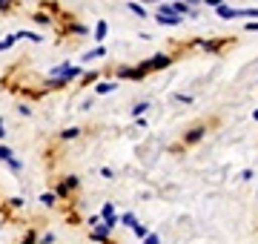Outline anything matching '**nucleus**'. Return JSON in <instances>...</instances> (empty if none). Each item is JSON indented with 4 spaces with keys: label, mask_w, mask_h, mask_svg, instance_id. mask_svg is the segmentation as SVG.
<instances>
[{
    "label": "nucleus",
    "mask_w": 258,
    "mask_h": 244,
    "mask_svg": "<svg viewBox=\"0 0 258 244\" xmlns=\"http://www.w3.org/2000/svg\"><path fill=\"white\" fill-rule=\"evenodd\" d=\"M52 241H55V233H46L43 238H40V244H52Z\"/></svg>",
    "instance_id": "25"
},
{
    "label": "nucleus",
    "mask_w": 258,
    "mask_h": 244,
    "mask_svg": "<svg viewBox=\"0 0 258 244\" xmlns=\"http://www.w3.org/2000/svg\"><path fill=\"white\" fill-rule=\"evenodd\" d=\"M169 64H172V60L166 55H155L152 60H147V66H141V69H144V72H147V69H166Z\"/></svg>",
    "instance_id": "6"
},
{
    "label": "nucleus",
    "mask_w": 258,
    "mask_h": 244,
    "mask_svg": "<svg viewBox=\"0 0 258 244\" xmlns=\"http://www.w3.org/2000/svg\"><path fill=\"white\" fill-rule=\"evenodd\" d=\"M115 89H118L115 81H101V84L95 86V92H98V95H109V92H115Z\"/></svg>",
    "instance_id": "10"
},
{
    "label": "nucleus",
    "mask_w": 258,
    "mask_h": 244,
    "mask_svg": "<svg viewBox=\"0 0 258 244\" xmlns=\"http://www.w3.org/2000/svg\"><path fill=\"white\" fill-rule=\"evenodd\" d=\"M15 40H18V35H9V38H3V40H0V52L12 49V46H15Z\"/></svg>",
    "instance_id": "14"
},
{
    "label": "nucleus",
    "mask_w": 258,
    "mask_h": 244,
    "mask_svg": "<svg viewBox=\"0 0 258 244\" xmlns=\"http://www.w3.org/2000/svg\"><path fill=\"white\" fill-rule=\"evenodd\" d=\"M161 241V235H155V233H149L147 238H144V244H158Z\"/></svg>",
    "instance_id": "22"
},
{
    "label": "nucleus",
    "mask_w": 258,
    "mask_h": 244,
    "mask_svg": "<svg viewBox=\"0 0 258 244\" xmlns=\"http://www.w3.org/2000/svg\"><path fill=\"white\" fill-rule=\"evenodd\" d=\"M247 29H249V32H255V29H258V20H249V23H247Z\"/></svg>",
    "instance_id": "27"
},
{
    "label": "nucleus",
    "mask_w": 258,
    "mask_h": 244,
    "mask_svg": "<svg viewBox=\"0 0 258 244\" xmlns=\"http://www.w3.org/2000/svg\"><path fill=\"white\" fill-rule=\"evenodd\" d=\"M252 121H258V109H255V112H252Z\"/></svg>",
    "instance_id": "30"
},
{
    "label": "nucleus",
    "mask_w": 258,
    "mask_h": 244,
    "mask_svg": "<svg viewBox=\"0 0 258 244\" xmlns=\"http://www.w3.org/2000/svg\"><path fill=\"white\" fill-rule=\"evenodd\" d=\"M161 12H169V15H175V18H195V9L184 0H172V3H161L158 6Z\"/></svg>",
    "instance_id": "1"
},
{
    "label": "nucleus",
    "mask_w": 258,
    "mask_h": 244,
    "mask_svg": "<svg viewBox=\"0 0 258 244\" xmlns=\"http://www.w3.org/2000/svg\"><path fill=\"white\" fill-rule=\"evenodd\" d=\"M18 40H35V43H43V38L35 35V32H18Z\"/></svg>",
    "instance_id": "12"
},
{
    "label": "nucleus",
    "mask_w": 258,
    "mask_h": 244,
    "mask_svg": "<svg viewBox=\"0 0 258 244\" xmlns=\"http://www.w3.org/2000/svg\"><path fill=\"white\" fill-rule=\"evenodd\" d=\"M12 6V0H0V12H6Z\"/></svg>",
    "instance_id": "26"
},
{
    "label": "nucleus",
    "mask_w": 258,
    "mask_h": 244,
    "mask_svg": "<svg viewBox=\"0 0 258 244\" xmlns=\"http://www.w3.org/2000/svg\"><path fill=\"white\" fill-rule=\"evenodd\" d=\"M204 3H207V6H212V9H218V6H224V3H227V0H204Z\"/></svg>",
    "instance_id": "24"
},
{
    "label": "nucleus",
    "mask_w": 258,
    "mask_h": 244,
    "mask_svg": "<svg viewBox=\"0 0 258 244\" xmlns=\"http://www.w3.org/2000/svg\"><path fill=\"white\" fill-rule=\"evenodd\" d=\"M0 161H3V164H6L12 172H20V169H23V164L15 158V152H12L9 147H3V144H0Z\"/></svg>",
    "instance_id": "4"
},
{
    "label": "nucleus",
    "mask_w": 258,
    "mask_h": 244,
    "mask_svg": "<svg viewBox=\"0 0 258 244\" xmlns=\"http://www.w3.org/2000/svg\"><path fill=\"white\" fill-rule=\"evenodd\" d=\"M109 233H112V230H109L106 224H98V227L92 230V238H95V241H106V235H109Z\"/></svg>",
    "instance_id": "11"
},
{
    "label": "nucleus",
    "mask_w": 258,
    "mask_h": 244,
    "mask_svg": "<svg viewBox=\"0 0 258 244\" xmlns=\"http://www.w3.org/2000/svg\"><path fill=\"white\" fill-rule=\"evenodd\" d=\"M144 75H147L144 69H129V66H120V69H118V78H132V81H141Z\"/></svg>",
    "instance_id": "7"
},
{
    "label": "nucleus",
    "mask_w": 258,
    "mask_h": 244,
    "mask_svg": "<svg viewBox=\"0 0 258 244\" xmlns=\"http://www.w3.org/2000/svg\"><path fill=\"white\" fill-rule=\"evenodd\" d=\"M132 233L138 235V238H147V235H149V230H147L144 224H135V227H132Z\"/></svg>",
    "instance_id": "19"
},
{
    "label": "nucleus",
    "mask_w": 258,
    "mask_h": 244,
    "mask_svg": "<svg viewBox=\"0 0 258 244\" xmlns=\"http://www.w3.org/2000/svg\"><path fill=\"white\" fill-rule=\"evenodd\" d=\"M155 20H158V26H181L184 23V18H175V15H169V12H155Z\"/></svg>",
    "instance_id": "5"
},
{
    "label": "nucleus",
    "mask_w": 258,
    "mask_h": 244,
    "mask_svg": "<svg viewBox=\"0 0 258 244\" xmlns=\"http://www.w3.org/2000/svg\"><path fill=\"white\" fill-rule=\"evenodd\" d=\"M3 135H6V124H3V118H0V141H3Z\"/></svg>",
    "instance_id": "28"
},
{
    "label": "nucleus",
    "mask_w": 258,
    "mask_h": 244,
    "mask_svg": "<svg viewBox=\"0 0 258 244\" xmlns=\"http://www.w3.org/2000/svg\"><path fill=\"white\" fill-rule=\"evenodd\" d=\"M215 15L221 20H232V18H258V9H232V6H218L215 9Z\"/></svg>",
    "instance_id": "2"
},
{
    "label": "nucleus",
    "mask_w": 258,
    "mask_h": 244,
    "mask_svg": "<svg viewBox=\"0 0 258 244\" xmlns=\"http://www.w3.org/2000/svg\"><path fill=\"white\" fill-rule=\"evenodd\" d=\"M126 9L132 12V15H138V20H147V18H149V15H147V9L141 6L138 0H129V3H126Z\"/></svg>",
    "instance_id": "9"
},
{
    "label": "nucleus",
    "mask_w": 258,
    "mask_h": 244,
    "mask_svg": "<svg viewBox=\"0 0 258 244\" xmlns=\"http://www.w3.org/2000/svg\"><path fill=\"white\" fill-rule=\"evenodd\" d=\"M147 109H149V103H147V101H141V103H135V106H132V115L138 118V115H144Z\"/></svg>",
    "instance_id": "15"
},
{
    "label": "nucleus",
    "mask_w": 258,
    "mask_h": 244,
    "mask_svg": "<svg viewBox=\"0 0 258 244\" xmlns=\"http://www.w3.org/2000/svg\"><path fill=\"white\" fill-rule=\"evenodd\" d=\"M175 101H181V103H192V95H184V92H178V95H175Z\"/></svg>",
    "instance_id": "21"
},
{
    "label": "nucleus",
    "mask_w": 258,
    "mask_h": 244,
    "mask_svg": "<svg viewBox=\"0 0 258 244\" xmlns=\"http://www.w3.org/2000/svg\"><path fill=\"white\" fill-rule=\"evenodd\" d=\"M49 75H52V78H60V81H66V84H69V81H72V78H81V75H83V66H69V64H57L55 69H52V72H49Z\"/></svg>",
    "instance_id": "3"
},
{
    "label": "nucleus",
    "mask_w": 258,
    "mask_h": 244,
    "mask_svg": "<svg viewBox=\"0 0 258 244\" xmlns=\"http://www.w3.org/2000/svg\"><path fill=\"white\" fill-rule=\"evenodd\" d=\"M78 135H81V130H78V127H69V130L60 132V138H66V141H72V138H78Z\"/></svg>",
    "instance_id": "13"
},
{
    "label": "nucleus",
    "mask_w": 258,
    "mask_h": 244,
    "mask_svg": "<svg viewBox=\"0 0 258 244\" xmlns=\"http://www.w3.org/2000/svg\"><path fill=\"white\" fill-rule=\"evenodd\" d=\"M120 224H126V227H135V224H138V218L132 216V213H123V216H120Z\"/></svg>",
    "instance_id": "16"
},
{
    "label": "nucleus",
    "mask_w": 258,
    "mask_h": 244,
    "mask_svg": "<svg viewBox=\"0 0 258 244\" xmlns=\"http://www.w3.org/2000/svg\"><path fill=\"white\" fill-rule=\"evenodd\" d=\"M184 3H189V6H192V9H195V3H198V0H184Z\"/></svg>",
    "instance_id": "29"
},
{
    "label": "nucleus",
    "mask_w": 258,
    "mask_h": 244,
    "mask_svg": "<svg viewBox=\"0 0 258 244\" xmlns=\"http://www.w3.org/2000/svg\"><path fill=\"white\" fill-rule=\"evenodd\" d=\"M144 3H158V0H144Z\"/></svg>",
    "instance_id": "31"
},
{
    "label": "nucleus",
    "mask_w": 258,
    "mask_h": 244,
    "mask_svg": "<svg viewBox=\"0 0 258 244\" xmlns=\"http://www.w3.org/2000/svg\"><path fill=\"white\" fill-rule=\"evenodd\" d=\"M35 23H40V26H43V23H49V18L43 15V12H37V15H35Z\"/></svg>",
    "instance_id": "23"
},
{
    "label": "nucleus",
    "mask_w": 258,
    "mask_h": 244,
    "mask_svg": "<svg viewBox=\"0 0 258 244\" xmlns=\"http://www.w3.org/2000/svg\"><path fill=\"white\" fill-rule=\"evenodd\" d=\"M40 204L52 207V204H55V193H40Z\"/></svg>",
    "instance_id": "18"
},
{
    "label": "nucleus",
    "mask_w": 258,
    "mask_h": 244,
    "mask_svg": "<svg viewBox=\"0 0 258 244\" xmlns=\"http://www.w3.org/2000/svg\"><path fill=\"white\" fill-rule=\"evenodd\" d=\"M106 32H109V23H106V20H98V23H95V43H101V40H106Z\"/></svg>",
    "instance_id": "8"
},
{
    "label": "nucleus",
    "mask_w": 258,
    "mask_h": 244,
    "mask_svg": "<svg viewBox=\"0 0 258 244\" xmlns=\"http://www.w3.org/2000/svg\"><path fill=\"white\" fill-rule=\"evenodd\" d=\"M201 135H204V130H192V132H189V135H186V141L192 144V141H198V138H201Z\"/></svg>",
    "instance_id": "20"
},
{
    "label": "nucleus",
    "mask_w": 258,
    "mask_h": 244,
    "mask_svg": "<svg viewBox=\"0 0 258 244\" xmlns=\"http://www.w3.org/2000/svg\"><path fill=\"white\" fill-rule=\"evenodd\" d=\"M255 84H258V81H255Z\"/></svg>",
    "instance_id": "32"
},
{
    "label": "nucleus",
    "mask_w": 258,
    "mask_h": 244,
    "mask_svg": "<svg viewBox=\"0 0 258 244\" xmlns=\"http://www.w3.org/2000/svg\"><path fill=\"white\" fill-rule=\"evenodd\" d=\"M103 55H106V49H103V46H98L95 52H86V55H83V60H92V57H103Z\"/></svg>",
    "instance_id": "17"
}]
</instances>
